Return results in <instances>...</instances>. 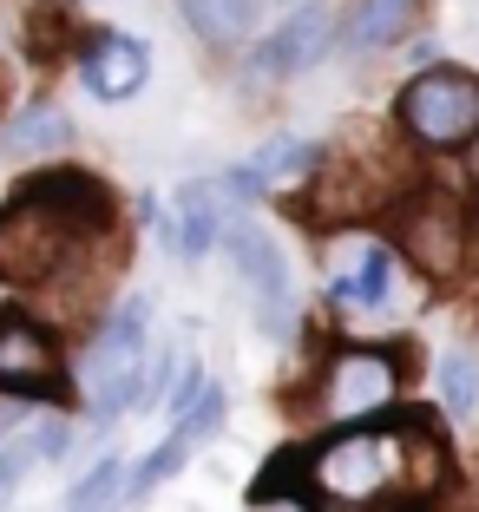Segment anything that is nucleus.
<instances>
[{"mask_svg": "<svg viewBox=\"0 0 479 512\" xmlns=\"http://www.w3.org/2000/svg\"><path fill=\"white\" fill-rule=\"evenodd\" d=\"M440 486V453L420 421H368L296 447V493L322 512H427Z\"/></svg>", "mask_w": 479, "mask_h": 512, "instance_id": "nucleus-1", "label": "nucleus"}, {"mask_svg": "<svg viewBox=\"0 0 479 512\" xmlns=\"http://www.w3.org/2000/svg\"><path fill=\"white\" fill-rule=\"evenodd\" d=\"M119 204L92 171H33L0 204V283L33 289L86 250L99 230H112Z\"/></svg>", "mask_w": 479, "mask_h": 512, "instance_id": "nucleus-2", "label": "nucleus"}, {"mask_svg": "<svg viewBox=\"0 0 479 512\" xmlns=\"http://www.w3.org/2000/svg\"><path fill=\"white\" fill-rule=\"evenodd\" d=\"M145 322H151V302L132 296L119 316L92 335L86 368H79V394H86V407L99 414V421H112V414H125V407L145 401V348H151Z\"/></svg>", "mask_w": 479, "mask_h": 512, "instance_id": "nucleus-3", "label": "nucleus"}, {"mask_svg": "<svg viewBox=\"0 0 479 512\" xmlns=\"http://www.w3.org/2000/svg\"><path fill=\"white\" fill-rule=\"evenodd\" d=\"M401 125L434 151H460L479 138V79L460 73V66H434V73L407 79L401 92Z\"/></svg>", "mask_w": 479, "mask_h": 512, "instance_id": "nucleus-4", "label": "nucleus"}, {"mask_svg": "<svg viewBox=\"0 0 479 512\" xmlns=\"http://www.w3.org/2000/svg\"><path fill=\"white\" fill-rule=\"evenodd\" d=\"M224 243H230V263H237L243 289H250V309L263 322V335H289V322H296V276H289L283 243L263 224H250V217H230Z\"/></svg>", "mask_w": 479, "mask_h": 512, "instance_id": "nucleus-5", "label": "nucleus"}, {"mask_svg": "<svg viewBox=\"0 0 479 512\" xmlns=\"http://www.w3.org/2000/svg\"><path fill=\"white\" fill-rule=\"evenodd\" d=\"M0 394L20 401H66V362L53 335L20 309H0Z\"/></svg>", "mask_w": 479, "mask_h": 512, "instance_id": "nucleus-6", "label": "nucleus"}, {"mask_svg": "<svg viewBox=\"0 0 479 512\" xmlns=\"http://www.w3.org/2000/svg\"><path fill=\"white\" fill-rule=\"evenodd\" d=\"M401 250L414 256L427 276H453V270H460V250H466L460 204L440 197V191H420L414 204L401 211Z\"/></svg>", "mask_w": 479, "mask_h": 512, "instance_id": "nucleus-7", "label": "nucleus"}, {"mask_svg": "<svg viewBox=\"0 0 479 512\" xmlns=\"http://www.w3.org/2000/svg\"><path fill=\"white\" fill-rule=\"evenodd\" d=\"M335 7H322V0H309V7H296V14H283V27L263 40V53H256V73L263 79H283V73H302V66H315L322 53L335 46Z\"/></svg>", "mask_w": 479, "mask_h": 512, "instance_id": "nucleus-8", "label": "nucleus"}, {"mask_svg": "<svg viewBox=\"0 0 479 512\" xmlns=\"http://www.w3.org/2000/svg\"><path fill=\"white\" fill-rule=\"evenodd\" d=\"M79 79H86V92H92V99H105V106L132 99V92L151 79L145 40H132V33H92L86 53H79Z\"/></svg>", "mask_w": 479, "mask_h": 512, "instance_id": "nucleus-9", "label": "nucleus"}, {"mask_svg": "<svg viewBox=\"0 0 479 512\" xmlns=\"http://www.w3.org/2000/svg\"><path fill=\"white\" fill-rule=\"evenodd\" d=\"M394 401V362L375 348H348L329 368V414L335 421H368Z\"/></svg>", "mask_w": 479, "mask_h": 512, "instance_id": "nucleus-10", "label": "nucleus"}, {"mask_svg": "<svg viewBox=\"0 0 479 512\" xmlns=\"http://www.w3.org/2000/svg\"><path fill=\"white\" fill-rule=\"evenodd\" d=\"M414 20H420V0H355L342 14V40L355 53H388L414 33Z\"/></svg>", "mask_w": 479, "mask_h": 512, "instance_id": "nucleus-11", "label": "nucleus"}, {"mask_svg": "<svg viewBox=\"0 0 479 512\" xmlns=\"http://www.w3.org/2000/svg\"><path fill=\"white\" fill-rule=\"evenodd\" d=\"M230 230V197L224 184H184L178 191V224H171V243L178 256H204L210 243Z\"/></svg>", "mask_w": 479, "mask_h": 512, "instance_id": "nucleus-12", "label": "nucleus"}, {"mask_svg": "<svg viewBox=\"0 0 479 512\" xmlns=\"http://www.w3.org/2000/svg\"><path fill=\"white\" fill-rule=\"evenodd\" d=\"M184 27L197 33L204 46H217V53H230V46H243L256 33V20H263V0H178Z\"/></svg>", "mask_w": 479, "mask_h": 512, "instance_id": "nucleus-13", "label": "nucleus"}, {"mask_svg": "<svg viewBox=\"0 0 479 512\" xmlns=\"http://www.w3.org/2000/svg\"><path fill=\"white\" fill-rule=\"evenodd\" d=\"M329 296L355 302V309H381V302L394 296V250H388V243H361L355 263L329 276Z\"/></svg>", "mask_w": 479, "mask_h": 512, "instance_id": "nucleus-14", "label": "nucleus"}, {"mask_svg": "<svg viewBox=\"0 0 479 512\" xmlns=\"http://www.w3.org/2000/svg\"><path fill=\"white\" fill-rule=\"evenodd\" d=\"M73 145V125L60 106H27L20 119L0 125V158H53Z\"/></svg>", "mask_w": 479, "mask_h": 512, "instance_id": "nucleus-15", "label": "nucleus"}, {"mask_svg": "<svg viewBox=\"0 0 479 512\" xmlns=\"http://www.w3.org/2000/svg\"><path fill=\"white\" fill-rule=\"evenodd\" d=\"M440 407H447L453 421H473L479 414V362L473 355H440Z\"/></svg>", "mask_w": 479, "mask_h": 512, "instance_id": "nucleus-16", "label": "nucleus"}, {"mask_svg": "<svg viewBox=\"0 0 479 512\" xmlns=\"http://www.w3.org/2000/svg\"><path fill=\"white\" fill-rule=\"evenodd\" d=\"M309 165H322V145H309V138H276L270 151L250 158V178L270 191L276 178H296V171H309Z\"/></svg>", "mask_w": 479, "mask_h": 512, "instance_id": "nucleus-17", "label": "nucleus"}, {"mask_svg": "<svg viewBox=\"0 0 479 512\" xmlns=\"http://www.w3.org/2000/svg\"><path fill=\"white\" fill-rule=\"evenodd\" d=\"M79 20L66 14V0H40L33 7V27H27V46H33V60H60L66 46H73Z\"/></svg>", "mask_w": 479, "mask_h": 512, "instance_id": "nucleus-18", "label": "nucleus"}, {"mask_svg": "<svg viewBox=\"0 0 479 512\" xmlns=\"http://www.w3.org/2000/svg\"><path fill=\"white\" fill-rule=\"evenodd\" d=\"M125 480V467L119 460H99V467L86 473V480L73 486V499H66V512H105V499H112V486Z\"/></svg>", "mask_w": 479, "mask_h": 512, "instance_id": "nucleus-19", "label": "nucleus"}, {"mask_svg": "<svg viewBox=\"0 0 479 512\" xmlns=\"http://www.w3.org/2000/svg\"><path fill=\"white\" fill-rule=\"evenodd\" d=\"M27 467H33V447H0V493H7Z\"/></svg>", "mask_w": 479, "mask_h": 512, "instance_id": "nucleus-20", "label": "nucleus"}]
</instances>
